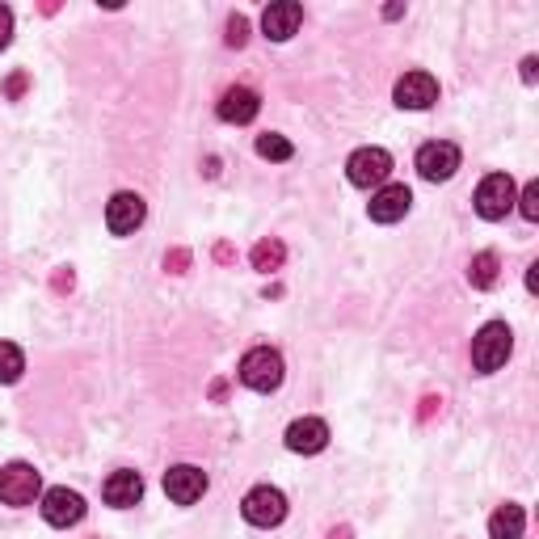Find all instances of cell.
Instances as JSON below:
<instances>
[{
  "mask_svg": "<svg viewBox=\"0 0 539 539\" xmlns=\"http://www.w3.org/2000/svg\"><path fill=\"white\" fill-rule=\"evenodd\" d=\"M514 350V333L506 321H489L481 333L472 337V367L481 371V375H493V371H502L506 367V358Z\"/></svg>",
  "mask_w": 539,
  "mask_h": 539,
  "instance_id": "obj_1",
  "label": "cell"
},
{
  "mask_svg": "<svg viewBox=\"0 0 539 539\" xmlns=\"http://www.w3.org/2000/svg\"><path fill=\"white\" fill-rule=\"evenodd\" d=\"M236 375H241V384L253 388V392H274L278 384H283L287 367H283V354H278V350L257 346V350H249L241 358V371H236Z\"/></svg>",
  "mask_w": 539,
  "mask_h": 539,
  "instance_id": "obj_2",
  "label": "cell"
},
{
  "mask_svg": "<svg viewBox=\"0 0 539 539\" xmlns=\"http://www.w3.org/2000/svg\"><path fill=\"white\" fill-rule=\"evenodd\" d=\"M514 198H518L514 177L510 173H489L485 182L476 186L472 207H476V215H481V219H506L514 211Z\"/></svg>",
  "mask_w": 539,
  "mask_h": 539,
  "instance_id": "obj_3",
  "label": "cell"
},
{
  "mask_svg": "<svg viewBox=\"0 0 539 539\" xmlns=\"http://www.w3.org/2000/svg\"><path fill=\"white\" fill-rule=\"evenodd\" d=\"M43 493V476L34 472V464H5L0 468V502L5 506H34V497Z\"/></svg>",
  "mask_w": 539,
  "mask_h": 539,
  "instance_id": "obj_4",
  "label": "cell"
},
{
  "mask_svg": "<svg viewBox=\"0 0 539 539\" xmlns=\"http://www.w3.org/2000/svg\"><path fill=\"white\" fill-rule=\"evenodd\" d=\"M241 514H245V523L270 531V527H278L287 518V497H283V489H274V485H257V489L245 493Z\"/></svg>",
  "mask_w": 539,
  "mask_h": 539,
  "instance_id": "obj_5",
  "label": "cell"
},
{
  "mask_svg": "<svg viewBox=\"0 0 539 539\" xmlns=\"http://www.w3.org/2000/svg\"><path fill=\"white\" fill-rule=\"evenodd\" d=\"M459 161H464V152L447 139H430V144L417 148V173L426 177V182H451Z\"/></svg>",
  "mask_w": 539,
  "mask_h": 539,
  "instance_id": "obj_6",
  "label": "cell"
},
{
  "mask_svg": "<svg viewBox=\"0 0 539 539\" xmlns=\"http://www.w3.org/2000/svg\"><path fill=\"white\" fill-rule=\"evenodd\" d=\"M346 173H350V182L363 186V190L384 186L388 173H392V152L388 148H358L346 161Z\"/></svg>",
  "mask_w": 539,
  "mask_h": 539,
  "instance_id": "obj_7",
  "label": "cell"
},
{
  "mask_svg": "<svg viewBox=\"0 0 539 539\" xmlns=\"http://www.w3.org/2000/svg\"><path fill=\"white\" fill-rule=\"evenodd\" d=\"M38 510H43V518L51 527L64 531V527H76L85 518V497L76 489H68V485H55V489L43 493V506H38Z\"/></svg>",
  "mask_w": 539,
  "mask_h": 539,
  "instance_id": "obj_8",
  "label": "cell"
},
{
  "mask_svg": "<svg viewBox=\"0 0 539 539\" xmlns=\"http://www.w3.org/2000/svg\"><path fill=\"white\" fill-rule=\"evenodd\" d=\"M144 215H148L144 198H139L135 190H118L110 203H106V228L114 236H131L139 224H144Z\"/></svg>",
  "mask_w": 539,
  "mask_h": 539,
  "instance_id": "obj_9",
  "label": "cell"
},
{
  "mask_svg": "<svg viewBox=\"0 0 539 539\" xmlns=\"http://www.w3.org/2000/svg\"><path fill=\"white\" fill-rule=\"evenodd\" d=\"M165 493H169V502H177V506H194L198 497L207 493V472L194 468V464H173L165 472Z\"/></svg>",
  "mask_w": 539,
  "mask_h": 539,
  "instance_id": "obj_10",
  "label": "cell"
},
{
  "mask_svg": "<svg viewBox=\"0 0 539 539\" xmlns=\"http://www.w3.org/2000/svg\"><path fill=\"white\" fill-rule=\"evenodd\" d=\"M392 97L401 110H430L438 102V81L430 72H405L401 81H396Z\"/></svg>",
  "mask_w": 539,
  "mask_h": 539,
  "instance_id": "obj_11",
  "label": "cell"
},
{
  "mask_svg": "<svg viewBox=\"0 0 539 539\" xmlns=\"http://www.w3.org/2000/svg\"><path fill=\"white\" fill-rule=\"evenodd\" d=\"M409 207H413L409 186H379L367 203V215L375 219V224H396V219L409 215Z\"/></svg>",
  "mask_w": 539,
  "mask_h": 539,
  "instance_id": "obj_12",
  "label": "cell"
},
{
  "mask_svg": "<svg viewBox=\"0 0 539 539\" xmlns=\"http://www.w3.org/2000/svg\"><path fill=\"white\" fill-rule=\"evenodd\" d=\"M287 447L295 455H316V451H325L329 447V426L321 422V417H299V422L287 426Z\"/></svg>",
  "mask_w": 539,
  "mask_h": 539,
  "instance_id": "obj_13",
  "label": "cell"
},
{
  "mask_svg": "<svg viewBox=\"0 0 539 539\" xmlns=\"http://www.w3.org/2000/svg\"><path fill=\"white\" fill-rule=\"evenodd\" d=\"M257 110H262V97H257L253 89H245V85H232L224 97H219V106H215V114L224 118V123H236V127L253 123Z\"/></svg>",
  "mask_w": 539,
  "mask_h": 539,
  "instance_id": "obj_14",
  "label": "cell"
},
{
  "mask_svg": "<svg viewBox=\"0 0 539 539\" xmlns=\"http://www.w3.org/2000/svg\"><path fill=\"white\" fill-rule=\"evenodd\" d=\"M102 497H106V506H114V510H131V506H139V497H144V476L131 472V468H118L102 485Z\"/></svg>",
  "mask_w": 539,
  "mask_h": 539,
  "instance_id": "obj_15",
  "label": "cell"
},
{
  "mask_svg": "<svg viewBox=\"0 0 539 539\" xmlns=\"http://www.w3.org/2000/svg\"><path fill=\"white\" fill-rule=\"evenodd\" d=\"M299 22H304V5H295V0H274V5L262 13V30H266V38H274V43H287V38L299 30Z\"/></svg>",
  "mask_w": 539,
  "mask_h": 539,
  "instance_id": "obj_16",
  "label": "cell"
},
{
  "mask_svg": "<svg viewBox=\"0 0 539 539\" xmlns=\"http://www.w3.org/2000/svg\"><path fill=\"white\" fill-rule=\"evenodd\" d=\"M523 527H527V510L514 506V502L497 506L493 518H489V535L493 539H523Z\"/></svg>",
  "mask_w": 539,
  "mask_h": 539,
  "instance_id": "obj_17",
  "label": "cell"
},
{
  "mask_svg": "<svg viewBox=\"0 0 539 539\" xmlns=\"http://www.w3.org/2000/svg\"><path fill=\"white\" fill-rule=\"evenodd\" d=\"M497 270H502V262H497V253H476L472 262H468V283L476 287V291H489L493 283H497Z\"/></svg>",
  "mask_w": 539,
  "mask_h": 539,
  "instance_id": "obj_18",
  "label": "cell"
},
{
  "mask_svg": "<svg viewBox=\"0 0 539 539\" xmlns=\"http://www.w3.org/2000/svg\"><path fill=\"white\" fill-rule=\"evenodd\" d=\"M22 371H26V354L13 342H0V384H17Z\"/></svg>",
  "mask_w": 539,
  "mask_h": 539,
  "instance_id": "obj_19",
  "label": "cell"
},
{
  "mask_svg": "<svg viewBox=\"0 0 539 539\" xmlns=\"http://www.w3.org/2000/svg\"><path fill=\"white\" fill-rule=\"evenodd\" d=\"M257 156H262V161H291L295 148H291V139L266 131V135H257Z\"/></svg>",
  "mask_w": 539,
  "mask_h": 539,
  "instance_id": "obj_20",
  "label": "cell"
},
{
  "mask_svg": "<svg viewBox=\"0 0 539 539\" xmlns=\"http://www.w3.org/2000/svg\"><path fill=\"white\" fill-rule=\"evenodd\" d=\"M283 257H287L283 241H262V245L253 249V266L270 274V270H278V266H283Z\"/></svg>",
  "mask_w": 539,
  "mask_h": 539,
  "instance_id": "obj_21",
  "label": "cell"
},
{
  "mask_svg": "<svg viewBox=\"0 0 539 539\" xmlns=\"http://www.w3.org/2000/svg\"><path fill=\"white\" fill-rule=\"evenodd\" d=\"M514 203H518V211H523V219H531V224H535V219H539V182H527V190L518 194Z\"/></svg>",
  "mask_w": 539,
  "mask_h": 539,
  "instance_id": "obj_22",
  "label": "cell"
},
{
  "mask_svg": "<svg viewBox=\"0 0 539 539\" xmlns=\"http://www.w3.org/2000/svg\"><path fill=\"white\" fill-rule=\"evenodd\" d=\"M245 43H249V17L232 13L228 17V47H245Z\"/></svg>",
  "mask_w": 539,
  "mask_h": 539,
  "instance_id": "obj_23",
  "label": "cell"
},
{
  "mask_svg": "<svg viewBox=\"0 0 539 539\" xmlns=\"http://www.w3.org/2000/svg\"><path fill=\"white\" fill-rule=\"evenodd\" d=\"M13 43V9L0 5V51H5Z\"/></svg>",
  "mask_w": 539,
  "mask_h": 539,
  "instance_id": "obj_24",
  "label": "cell"
},
{
  "mask_svg": "<svg viewBox=\"0 0 539 539\" xmlns=\"http://www.w3.org/2000/svg\"><path fill=\"white\" fill-rule=\"evenodd\" d=\"M535 68H539V59H535V55H527V59H523V81H527V85L535 81Z\"/></svg>",
  "mask_w": 539,
  "mask_h": 539,
  "instance_id": "obj_25",
  "label": "cell"
},
{
  "mask_svg": "<svg viewBox=\"0 0 539 539\" xmlns=\"http://www.w3.org/2000/svg\"><path fill=\"white\" fill-rule=\"evenodd\" d=\"M527 291H531V295L539 291V262H531V266H527Z\"/></svg>",
  "mask_w": 539,
  "mask_h": 539,
  "instance_id": "obj_26",
  "label": "cell"
}]
</instances>
